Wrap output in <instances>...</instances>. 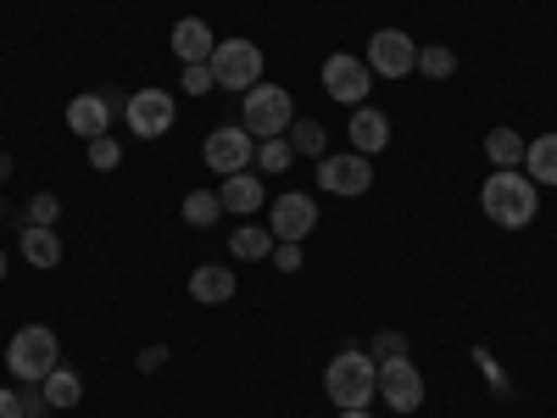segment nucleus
I'll return each mask as SVG.
<instances>
[{
  "mask_svg": "<svg viewBox=\"0 0 557 418\" xmlns=\"http://www.w3.org/2000/svg\"><path fill=\"white\" fill-rule=\"evenodd\" d=\"M541 207V184L519 168H496L485 184H480V212L496 223V229H524Z\"/></svg>",
  "mask_w": 557,
  "mask_h": 418,
  "instance_id": "nucleus-1",
  "label": "nucleus"
},
{
  "mask_svg": "<svg viewBox=\"0 0 557 418\" xmlns=\"http://www.w3.org/2000/svg\"><path fill=\"white\" fill-rule=\"evenodd\" d=\"M323 391H330V402H335L341 413L368 407V402L380 396V362H374V352L341 346V352L330 357V368H323Z\"/></svg>",
  "mask_w": 557,
  "mask_h": 418,
  "instance_id": "nucleus-2",
  "label": "nucleus"
},
{
  "mask_svg": "<svg viewBox=\"0 0 557 418\" xmlns=\"http://www.w3.org/2000/svg\"><path fill=\"white\" fill-rule=\"evenodd\" d=\"M296 123V96L285 84H251L246 89V101H240V128L251 139H278V134H290Z\"/></svg>",
  "mask_w": 557,
  "mask_h": 418,
  "instance_id": "nucleus-3",
  "label": "nucleus"
},
{
  "mask_svg": "<svg viewBox=\"0 0 557 418\" xmlns=\"http://www.w3.org/2000/svg\"><path fill=\"white\" fill-rule=\"evenodd\" d=\"M57 362H62V341H57V330H45V323H23L7 346V368L23 385H39Z\"/></svg>",
  "mask_w": 557,
  "mask_h": 418,
  "instance_id": "nucleus-4",
  "label": "nucleus"
},
{
  "mask_svg": "<svg viewBox=\"0 0 557 418\" xmlns=\"http://www.w3.org/2000/svg\"><path fill=\"white\" fill-rule=\"evenodd\" d=\"M212 84L218 89H246L251 84H262V45H251V39H218V51H212Z\"/></svg>",
  "mask_w": 557,
  "mask_h": 418,
  "instance_id": "nucleus-5",
  "label": "nucleus"
},
{
  "mask_svg": "<svg viewBox=\"0 0 557 418\" xmlns=\"http://www.w3.org/2000/svg\"><path fill=\"white\" fill-rule=\"evenodd\" d=\"M201 157H207V168H212L218 179H228V173H251V162H257V139H251L240 123H223V128L207 134Z\"/></svg>",
  "mask_w": 557,
  "mask_h": 418,
  "instance_id": "nucleus-6",
  "label": "nucleus"
},
{
  "mask_svg": "<svg viewBox=\"0 0 557 418\" xmlns=\"http://www.w3.org/2000/svg\"><path fill=\"white\" fill-rule=\"evenodd\" d=\"M173 118H178V107H173L168 89H134L123 101V123H128L134 139H162L173 128Z\"/></svg>",
  "mask_w": 557,
  "mask_h": 418,
  "instance_id": "nucleus-7",
  "label": "nucleus"
},
{
  "mask_svg": "<svg viewBox=\"0 0 557 418\" xmlns=\"http://www.w3.org/2000/svg\"><path fill=\"white\" fill-rule=\"evenodd\" d=\"M368 89H374V73H368L362 57H351V51L323 57V96H335L341 107H362Z\"/></svg>",
  "mask_w": 557,
  "mask_h": 418,
  "instance_id": "nucleus-8",
  "label": "nucleus"
},
{
  "mask_svg": "<svg viewBox=\"0 0 557 418\" xmlns=\"http://www.w3.org/2000/svg\"><path fill=\"white\" fill-rule=\"evenodd\" d=\"M368 73H374V78H407V73H418V45H412V34L380 28L374 39H368Z\"/></svg>",
  "mask_w": 557,
  "mask_h": 418,
  "instance_id": "nucleus-9",
  "label": "nucleus"
},
{
  "mask_svg": "<svg viewBox=\"0 0 557 418\" xmlns=\"http://www.w3.org/2000/svg\"><path fill=\"white\" fill-rule=\"evenodd\" d=\"M380 396L396 413H418V407H424V374L412 368L407 352L401 357H380Z\"/></svg>",
  "mask_w": 557,
  "mask_h": 418,
  "instance_id": "nucleus-10",
  "label": "nucleus"
},
{
  "mask_svg": "<svg viewBox=\"0 0 557 418\" xmlns=\"http://www.w3.org/2000/svg\"><path fill=\"white\" fill-rule=\"evenodd\" d=\"M318 184H323V196H368L374 190V168H368L362 151L318 157Z\"/></svg>",
  "mask_w": 557,
  "mask_h": 418,
  "instance_id": "nucleus-11",
  "label": "nucleus"
},
{
  "mask_svg": "<svg viewBox=\"0 0 557 418\" xmlns=\"http://www.w3.org/2000/svg\"><path fill=\"white\" fill-rule=\"evenodd\" d=\"M268 229H273V241H296V246H301L312 229H318V201L301 196V190L278 196V201L268 207Z\"/></svg>",
  "mask_w": 557,
  "mask_h": 418,
  "instance_id": "nucleus-12",
  "label": "nucleus"
},
{
  "mask_svg": "<svg viewBox=\"0 0 557 418\" xmlns=\"http://www.w3.org/2000/svg\"><path fill=\"white\" fill-rule=\"evenodd\" d=\"M168 45H173V57L190 67V62H212V51H218V34L201 23V17H178L173 23V34H168Z\"/></svg>",
  "mask_w": 557,
  "mask_h": 418,
  "instance_id": "nucleus-13",
  "label": "nucleus"
},
{
  "mask_svg": "<svg viewBox=\"0 0 557 418\" xmlns=\"http://www.w3.org/2000/svg\"><path fill=\"white\" fill-rule=\"evenodd\" d=\"M391 146V118L380 112V107H351V151H362V157H380Z\"/></svg>",
  "mask_w": 557,
  "mask_h": 418,
  "instance_id": "nucleus-14",
  "label": "nucleus"
},
{
  "mask_svg": "<svg viewBox=\"0 0 557 418\" xmlns=\"http://www.w3.org/2000/svg\"><path fill=\"white\" fill-rule=\"evenodd\" d=\"M190 302L201 307H223V302H235V268H223V262H201L190 273Z\"/></svg>",
  "mask_w": 557,
  "mask_h": 418,
  "instance_id": "nucleus-15",
  "label": "nucleus"
},
{
  "mask_svg": "<svg viewBox=\"0 0 557 418\" xmlns=\"http://www.w3.org/2000/svg\"><path fill=\"white\" fill-rule=\"evenodd\" d=\"M67 128H73L78 139L112 134V107H107V96H73V101H67Z\"/></svg>",
  "mask_w": 557,
  "mask_h": 418,
  "instance_id": "nucleus-16",
  "label": "nucleus"
},
{
  "mask_svg": "<svg viewBox=\"0 0 557 418\" xmlns=\"http://www.w3.org/2000/svg\"><path fill=\"white\" fill-rule=\"evenodd\" d=\"M218 201H223V212H235V218L262 212V179H257V173H228V179L218 184Z\"/></svg>",
  "mask_w": 557,
  "mask_h": 418,
  "instance_id": "nucleus-17",
  "label": "nucleus"
},
{
  "mask_svg": "<svg viewBox=\"0 0 557 418\" xmlns=\"http://www.w3.org/2000/svg\"><path fill=\"white\" fill-rule=\"evenodd\" d=\"M228 257L235 262H268L273 257V229L268 223H240L235 235H228Z\"/></svg>",
  "mask_w": 557,
  "mask_h": 418,
  "instance_id": "nucleus-18",
  "label": "nucleus"
},
{
  "mask_svg": "<svg viewBox=\"0 0 557 418\" xmlns=\"http://www.w3.org/2000/svg\"><path fill=\"white\" fill-rule=\"evenodd\" d=\"M17 251H23L34 268H57V262H62V241H57V229H39V223H23Z\"/></svg>",
  "mask_w": 557,
  "mask_h": 418,
  "instance_id": "nucleus-19",
  "label": "nucleus"
},
{
  "mask_svg": "<svg viewBox=\"0 0 557 418\" xmlns=\"http://www.w3.org/2000/svg\"><path fill=\"white\" fill-rule=\"evenodd\" d=\"M524 173L546 190H557V134H541V139H524Z\"/></svg>",
  "mask_w": 557,
  "mask_h": 418,
  "instance_id": "nucleus-20",
  "label": "nucleus"
},
{
  "mask_svg": "<svg viewBox=\"0 0 557 418\" xmlns=\"http://www.w3.org/2000/svg\"><path fill=\"white\" fill-rule=\"evenodd\" d=\"M39 391H45V402H51V407H78V402H84V380L73 374L67 362H57L51 374L39 380Z\"/></svg>",
  "mask_w": 557,
  "mask_h": 418,
  "instance_id": "nucleus-21",
  "label": "nucleus"
},
{
  "mask_svg": "<svg viewBox=\"0 0 557 418\" xmlns=\"http://www.w3.org/2000/svg\"><path fill=\"white\" fill-rule=\"evenodd\" d=\"M485 157H491V168H524V139L513 128H491L485 134Z\"/></svg>",
  "mask_w": 557,
  "mask_h": 418,
  "instance_id": "nucleus-22",
  "label": "nucleus"
},
{
  "mask_svg": "<svg viewBox=\"0 0 557 418\" xmlns=\"http://www.w3.org/2000/svg\"><path fill=\"white\" fill-rule=\"evenodd\" d=\"M218 218H223L218 190H190V196H184V223H190V229H212Z\"/></svg>",
  "mask_w": 557,
  "mask_h": 418,
  "instance_id": "nucleus-23",
  "label": "nucleus"
},
{
  "mask_svg": "<svg viewBox=\"0 0 557 418\" xmlns=\"http://www.w3.org/2000/svg\"><path fill=\"white\" fill-rule=\"evenodd\" d=\"M285 139L296 146V157H312V162H318V157H330V151H323V123H312V118H296Z\"/></svg>",
  "mask_w": 557,
  "mask_h": 418,
  "instance_id": "nucleus-24",
  "label": "nucleus"
},
{
  "mask_svg": "<svg viewBox=\"0 0 557 418\" xmlns=\"http://www.w3.org/2000/svg\"><path fill=\"white\" fill-rule=\"evenodd\" d=\"M290 162H296V146L285 134H278V139H257V168L262 173H285Z\"/></svg>",
  "mask_w": 557,
  "mask_h": 418,
  "instance_id": "nucleus-25",
  "label": "nucleus"
},
{
  "mask_svg": "<svg viewBox=\"0 0 557 418\" xmlns=\"http://www.w3.org/2000/svg\"><path fill=\"white\" fill-rule=\"evenodd\" d=\"M418 73H424V78H451L457 57L446 51V45H424V51H418Z\"/></svg>",
  "mask_w": 557,
  "mask_h": 418,
  "instance_id": "nucleus-26",
  "label": "nucleus"
},
{
  "mask_svg": "<svg viewBox=\"0 0 557 418\" xmlns=\"http://www.w3.org/2000/svg\"><path fill=\"white\" fill-rule=\"evenodd\" d=\"M84 146H89V168H96V173H112V168H123V146H117L112 134H101V139H84Z\"/></svg>",
  "mask_w": 557,
  "mask_h": 418,
  "instance_id": "nucleus-27",
  "label": "nucleus"
},
{
  "mask_svg": "<svg viewBox=\"0 0 557 418\" xmlns=\"http://www.w3.org/2000/svg\"><path fill=\"white\" fill-rule=\"evenodd\" d=\"M178 89H184L190 101H196V96H207V89H218V84H212V67H207V62H190V67L178 73Z\"/></svg>",
  "mask_w": 557,
  "mask_h": 418,
  "instance_id": "nucleus-28",
  "label": "nucleus"
},
{
  "mask_svg": "<svg viewBox=\"0 0 557 418\" xmlns=\"http://www.w3.org/2000/svg\"><path fill=\"white\" fill-rule=\"evenodd\" d=\"M57 218H62V201H57L51 190H39V196L28 201V223H39V229H57Z\"/></svg>",
  "mask_w": 557,
  "mask_h": 418,
  "instance_id": "nucleus-29",
  "label": "nucleus"
},
{
  "mask_svg": "<svg viewBox=\"0 0 557 418\" xmlns=\"http://www.w3.org/2000/svg\"><path fill=\"white\" fill-rule=\"evenodd\" d=\"M268 262H278V273H301V262H307V257H301V246H296V241H273V257H268Z\"/></svg>",
  "mask_w": 557,
  "mask_h": 418,
  "instance_id": "nucleus-30",
  "label": "nucleus"
},
{
  "mask_svg": "<svg viewBox=\"0 0 557 418\" xmlns=\"http://www.w3.org/2000/svg\"><path fill=\"white\" fill-rule=\"evenodd\" d=\"M401 352H407V335H396V330H385V335L374 341V362H380V357H401Z\"/></svg>",
  "mask_w": 557,
  "mask_h": 418,
  "instance_id": "nucleus-31",
  "label": "nucleus"
},
{
  "mask_svg": "<svg viewBox=\"0 0 557 418\" xmlns=\"http://www.w3.org/2000/svg\"><path fill=\"white\" fill-rule=\"evenodd\" d=\"M162 362H168V346H151V352H139V374H157Z\"/></svg>",
  "mask_w": 557,
  "mask_h": 418,
  "instance_id": "nucleus-32",
  "label": "nucleus"
},
{
  "mask_svg": "<svg viewBox=\"0 0 557 418\" xmlns=\"http://www.w3.org/2000/svg\"><path fill=\"white\" fill-rule=\"evenodd\" d=\"M0 418H23V396L17 391H0Z\"/></svg>",
  "mask_w": 557,
  "mask_h": 418,
  "instance_id": "nucleus-33",
  "label": "nucleus"
},
{
  "mask_svg": "<svg viewBox=\"0 0 557 418\" xmlns=\"http://www.w3.org/2000/svg\"><path fill=\"white\" fill-rule=\"evenodd\" d=\"M23 396V391H17ZM45 407H51V402H45V391L39 396H23V418H45Z\"/></svg>",
  "mask_w": 557,
  "mask_h": 418,
  "instance_id": "nucleus-34",
  "label": "nucleus"
},
{
  "mask_svg": "<svg viewBox=\"0 0 557 418\" xmlns=\"http://www.w3.org/2000/svg\"><path fill=\"white\" fill-rule=\"evenodd\" d=\"M12 173H17V162H12L7 151H0V179H12Z\"/></svg>",
  "mask_w": 557,
  "mask_h": 418,
  "instance_id": "nucleus-35",
  "label": "nucleus"
},
{
  "mask_svg": "<svg viewBox=\"0 0 557 418\" xmlns=\"http://www.w3.org/2000/svg\"><path fill=\"white\" fill-rule=\"evenodd\" d=\"M341 418H374V413H368V407H351V413H341Z\"/></svg>",
  "mask_w": 557,
  "mask_h": 418,
  "instance_id": "nucleus-36",
  "label": "nucleus"
},
{
  "mask_svg": "<svg viewBox=\"0 0 557 418\" xmlns=\"http://www.w3.org/2000/svg\"><path fill=\"white\" fill-rule=\"evenodd\" d=\"M0 279H7V251H0Z\"/></svg>",
  "mask_w": 557,
  "mask_h": 418,
  "instance_id": "nucleus-37",
  "label": "nucleus"
},
{
  "mask_svg": "<svg viewBox=\"0 0 557 418\" xmlns=\"http://www.w3.org/2000/svg\"><path fill=\"white\" fill-rule=\"evenodd\" d=\"M0 218H7V201H0Z\"/></svg>",
  "mask_w": 557,
  "mask_h": 418,
  "instance_id": "nucleus-38",
  "label": "nucleus"
}]
</instances>
